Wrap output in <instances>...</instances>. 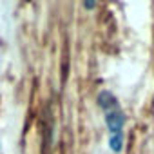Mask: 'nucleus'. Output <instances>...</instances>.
I'll return each instance as SVG.
<instances>
[{
  "label": "nucleus",
  "mask_w": 154,
  "mask_h": 154,
  "mask_svg": "<svg viewBox=\"0 0 154 154\" xmlns=\"http://www.w3.org/2000/svg\"><path fill=\"white\" fill-rule=\"evenodd\" d=\"M98 103L105 112V123L109 127V131L112 134H122L123 123H125V116L120 109V103L116 100V96L109 91H102L98 94Z\"/></svg>",
  "instance_id": "f257e3e1"
},
{
  "label": "nucleus",
  "mask_w": 154,
  "mask_h": 154,
  "mask_svg": "<svg viewBox=\"0 0 154 154\" xmlns=\"http://www.w3.org/2000/svg\"><path fill=\"white\" fill-rule=\"evenodd\" d=\"M122 145H123L122 134H112V138H111V149L116 150V152H120L122 150Z\"/></svg>",
  "instance_id": "f03ea898"
}]
</instances>
